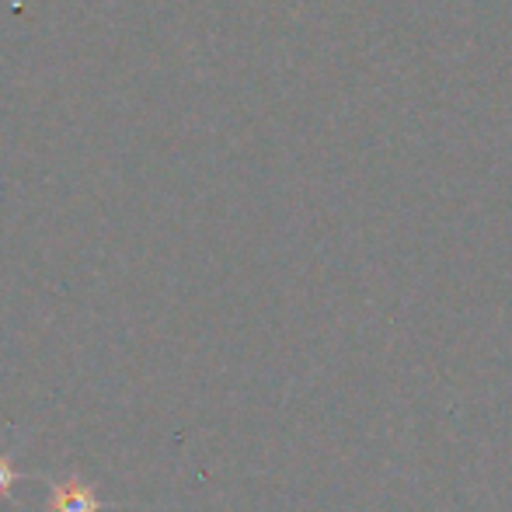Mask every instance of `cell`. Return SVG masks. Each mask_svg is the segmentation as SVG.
Returning a JSON list of instances; mask_svg holds the SVG:
<instances>
[{"label":"cell","mask_w":512,"mask_h":512,"mask_svg":"<svg viewBox=\"0 0 512 512\" xmlns=\"http://www.w3.org/2000/svg\"><path fill=\"white\" fill-rule=\"evenodd\" d=\"M18 481V474H14V467L7 464L4 457H0V499H4L7 492H11V485Z\"/></svg>","instance_id":"2"},{"label":"cell","mask_w":512,"mask_h":512,"mask_svg":"<svg viewBox=\"0 0 512 512\" xmlns=\"http://www.w3.org/2000/svg\"><path fill=\"white\" fill-rule=\"evenodd\" d=\"M49 512H102V502L95 499V492H91L88 485L70 478V481H63V485H53Z\"/></svg>","instance_id":"1"}]
</instances>
